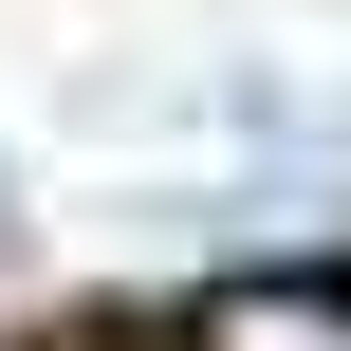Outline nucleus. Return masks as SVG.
I'll return each mask as SVG.
<instances>
[{
  "label": "nucleus",
  "instance_id": "1",
  "mask_svg": "<svg viewBox=\"0 0 351 351\" xmlns=\"http://www.w3.org/2000/svg\"><path fill=\"white\" fill-rule=\"evenodd\" d=\"M185 351H351V296L333 278H241V296H204Z\"/></svg>",
  "mask_w": 351,
  "mask_h": 351
},
{
  "label": "nucleus",
  "instance_id": "2",
  "mask_svg": "<svg viewBox=\"0 0 351 351\" xmlns=\"http://www.w3.org/2000/svg\"><path fill=\"white\" fill-rule=\"evenodd\" d=\"M0 222H19V204H0Z\"/></svg>",
  "mask_w": 351,
  "mask_h": 351
}]
</instances>
